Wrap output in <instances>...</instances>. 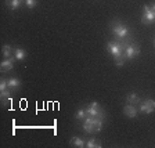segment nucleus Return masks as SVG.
<instances>
[{"mask_svg":"<svg viewBox=\"0 0 155 148\" xmlns=\"http://www.w3.org/2000/svg\"><path fill=\"white\" fill-rule=\"evenodd\" d=\"M111 31H112V33L116 36V39H126L127 38V35H129V29H127V26L125 25V24H122L120 21H112V24H111Z\"/></svg>","mask_w":155,"mask_h":148,"instance_id":"f257e3e1","label":"nucleus"},{"mask_svg":"<svg viewBox=\"0 0 155 148\" xmlns=\"http://www.w3.org/2000/svg\"><path fill=\"white\" fill-rule=\"evenodd\" d=\"M86 112H87V115H89V116H94V118H101V119H104V116H105L104 111L101 110L100 105H98V103H96V101H93V103H90L89 105H87Z\"/></svg>","mask_w":155,"mask_h":148,"instance_id":"f03ea898","label":"nucleus"},{"mask_svg":"<svg viewBox=\"0 0 155 148\" xmlns=\"http://www.w3.org/2000/svg\"><path fill=\"white\" fill-rule=\"evenodd\" d=\"M140 54V46L137 43H130L125 46V55L127 60H133Z\"/></svg>","mask_w":155,"mask_h":148,"instance_id":"7ed1b4c3","label":"nucleus"},{"mask_svg":"<svg viewBox=\"0 0 155 148\" xmlns=\"http://www.w3.org/2000/svg\"><path fill=\"white\" fill-rule=\"evenodd\" d=\"M123 48H125L123 43H119V42H108L107 43V50H108V53L112 54L114 57L118 54H122Z\"/></svg>","mask_w":155,"mask_h":148,"instance_id":"20e7f679","label":"nucleus"},{"mask_svg":"<svg viewBox=\"0 0 155 148\" xmlns=\"http://www.w3.org/2000/svg\"><path fill=\"white\" fill-rule=\"evenodd\" d=\"M141 21L145 25H150L155 21V11L150 6H144V14H143Z\"/></svg>","mask_w":155,"mask_h":148,"instance_id":"39448f33","label":"nucleus"},{"mask_svg":"<svg viewBox=\"0 0 155 148\" xmlns=\"http://www.w3.org/2000/svg\"><path fill=\"white\" fill-rule=\"evenodd\" d=\"M155 111V101L152 98H147L140 104V112L143 113H152Z\"/></svg>","mask_w":155,"mask_h":148,"instance_id":"423d86ee","label":"nucleus"},{"mask_svg":"<svg viewBox=\"0 0 155 148\" xmlns=\"http://www.w3.org/2000/svg\"><path fill=\"white\" fill-rule=\"evenodd\" d=\"M83 130L86 133L96 132V118L94 116H87L83 122Z\"/></svg>","mask_w":155,"mask_h":148,"instance_id":"0eeeda50","label":"nucleus"},{"mask_svg":"<svg viewBox=\"0 0 155 148\" xmlns=\"http://www.w3.org/2000/svg\"><path fill=\"white\" fill-rule=\"evenodd\" d=\"M14 61H15V57H10V58H6L4 61H2V64H0V71L2 72H8L13 69L14 67Z\"/></svg>","mask_w":155,"mask_h":148,"instance_id":"6e6552de","label":"nucleus"},{"mask_svg":"<svg viewBox=\"0 0 155 148\" xmlns=\"http://www.w3.org/2000/svg\"><path fill=\"white\" fill-rule=\"evenodd\" d=\"M123 113H125L127 118H136V116H137V113H139V111L136 110L134 105H132V104H127V105L123 107Z\"/></svg>","mask_w":155,"mask_h":148,"instance_id":"1a4fd4ad","label":"nucleus"},{"mask_svg":"<svg viewBox=\"0 0 155 148\" xmlns=\"http://www.w3.org/2000/svg\"><path fill=\"white\" fill-rule=\"evenodd\" d=\"M7 83H8V89H11V90H17L21 86V82L17 77H10L8 81H7Z\"/></svg>","mask_w":155,"mask_h":148,"instance_id":"9d476101","label":"nucleus"},{"mask_svg":"<svg viewBox=\"0 0 155 148\" xmlns=\"http://www.w3.org/2000/svg\"><path fill=\"white\" fill-rule=\"evenodd\" d=\"M14 57H15V60H18V61H22V60L26 58V51L22 50V48H15V50H14Z\"/></svg>","mask_w":155,"mask_h":148,"instance_id":"9b49d317","label":"nucleus"},{"mask_svg":"<svg viewBox=\"0 0 155 148\" xmlns=\"http://www.w3.org/2000/svg\"><path fill=\"white\" fill-rule=\"evenodd\" d=\"M126 101H127V104L136 105V104H139V103H140V97L137 96V94H134V93H130L129 96L126 97Z\"/></svg>","mask_w":155,"mask_h":148,"instance_id":"f8f14e48","label":"nucleus"},{"mask_svg":"<svg viewBox=\"0 0 155 148\" xmlns=\"http://www.w3.org/2000/svg\"><path fill=\"white\" fill-rule=\"evenodd\" d=\"M126 60H127V58H126L125 53H122V54H118V55H115V57H114V61H115V64L118 65V67H122V65L126 62Z\"/></svg>","mask_w":155,"mask_h":148,"instance_id":"ddd939ff","label":"nucleus"},{"mask_svg":"<svg viewBox=\"0 0 155 148\" xmlns=\"http://www.w3.org/2000/svg\"><path fill=\"white\" fill-rule=\"evenodd\" d=\"M71 145H72V147L82 148V147H86V143H84L82 139H79V137H72V139H71Z\"/></svg>","mask_w":155,"mask_h":148,"instance_id":"4468645a","label":"nucleus"},{"mask_svg":"<svg viewBox=\"0 0 155 148\" xmlns=\"http://www.w3.org/2000/svg\"><path fill=\"white\" fill-rule=\"evenodd\" d=\"M87 116H89V115H87L86 110H78L76 113H75V118H76L78 120H84Z\"/></svg>","mask_w":155,"mask_h":148,"instance_id":"2eb2a0df","label":"nucleus"},{"mask_svg":"<svg viewBox=\"0 0 155 148\" xmlns=\"http://www.w3.org/2000/svg\"><path fill=\"white\" fill-rule=\"evenodd\" d=\"M86 147L87 148H101V143L97 141L96 139H90L86 143Z\"/></svg>","mask_w":155,"mask_h":148,"instance_id":"dca6fc26","label":"nucleus"},{"mask_svg":"<svg viewBox=\"0 0 155 148\" xmlns=\"http://www.w3.org/2000/svg\"><path fill=\"white\" fill-rule=\"evenodd\" d=\"M21 2H22V0H7L6 4H7V6H8L11 10H15V8H18V7H19Z\"/></svg>","mask_w":155,"mask_h":148,"instance_id":"f3484780","label":"nucleus"},{"mask_svg":"<svg viewBox=\"0 0 155 148\" xmlns=\"http://www.w3.org/2000/svg\"><path fill=\"white\" fill-rule=\"evenodd\" d=\"M3 55H4L6 58L13 57V48L10 47L8 44H4V46H3Z\"/></svg>","mask_w":155,"mask_h":148,"instance_id":"a211bd4d","label":"nucleus"},{"mask_svg":"<svg viewBox=\"0 0 155 148\" xmlns=\"http://www.w3.org/2000/svg\"><path fill=\"white\" fill-rule=\"evenodd\" d=\"M26 4V7H29V8H33V7L38 6V0H24Z\"/></svg>","mask_w":155,"mask_h":148,"instance_id":"6ab92c4d","label":"nucleus"},{"mask_svg":"<svg viewBox=\"0 0 155 148\" xmlns=\"http://www.w3.org/2000/svg\"><path fill=\"white\" fill-rule=\"evenodd\" d=\"M10 90H11V89H6V90H2V91H0V96H2V98H10Z\"/></svg>","mask_w":155,"mask_h":148,"instance_id":"aec40b11","label":"nucleus"},{"mask_svg":"<svg viewBox=\"0 0 155 148\" xmlns=\"http://www.w3.org/2000/svg\"><path fill=\"white\" fill-rule=\"evenodd\" d=\"M6 89H8V83H7V81H2L0 82V91L2 90H6Z\"/></svg>","mask_w":155,"mask_h":148,"instance_id":"412c9836","label":"nucleus"},{"mask_svg":"<svg viewBox=\"0 0 155 148\" xmlns=\"http://www.w3.org/2000/svg\"><path fill=\"white\" fill-rule=\"evenodd\" d=\"M151 8H152V10H154V11H155V3H154V4H152V6H151Z\"/></svg>","mask_w":155,"mask_h":148,"instance_id":"4be33fe9","label":"nucleus"},{"mask_svg":"<svg viewBox=\"0 0 155 148\" xmlns=\"http://www.w3.org/2000/svg\"><path fill=\"white\" fill-rule=\"evenodd\" d=\"M154 43H155V42H154Z\"/></svg>","mask_w":155,"mask_h":148,"instance_id":"5701e85b","label":"nucleus"}]
</instances>
